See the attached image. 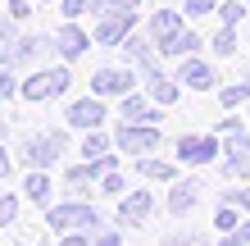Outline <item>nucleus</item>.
Returning <instances> with one entry per match:
<instances>
[{"label": "nucleus", "instance_id": "f257e3e1", "mask_svg": "<svg viewBox=\"0 0 250 246\" xmlns=\"http://www.w3.org/2000/svg\"><path fill=\"white\" fill-rule=\"evenodd\" d=\"M46 224L55 233H100L105 214L86 201H60V205H46Z\"/></svg>", "mask_w": 250, "mask_h": 246}, {"label": "nucleus", "instance_id": "f03ea898", "mask_svg": "<svg viewBox=\"0 0 250 246\" xmlns=\"http://www.w3.org/2000/svg\"><path fill=\"white\" fill-rule=\"evenodd\" d=\"M68 151V133L64 128H46V133H32V137H23V146H19V160L27 169H50L60 155Z\"/></svg>", "mask_w": 250, "mask_h": 246}, {"label": "nucleus", "instance_id": "7ed1b4c3", "mask_svg": "<svg viewBox=\"0 0 250 246\" xmlns=\"http://www.w3.org/2000/svg\"><path fill=\"white\" fill-rule=\"evenodd\" d=\"M159 141H164V133H159V123H119V133H114V146H119L123 155H155Z\"/></svg>", "mask_w": 250, "mask_h": 246}, {"label": "nucleus", "instance_id": "20e7f679", "mask_svg": "<svg viewBox=\"0 0 250 246\" xmlns=\"http://www.w3.org/2000/svg\"><path fill=\"white\" fill-rule=\"evenodd\" d=\"M73 87V73L68 64H55V68H37L32 78L23 82V100H60Z\"/></svg>", "mask_w": 250, "mask_h": 246}, {"label": "nucleus", "instance_id": "39448f33", "mask_svg": "<svg viewBox=\"0 0 250 246\" xmlns=\"http://www.w3.org/2000/svg\"><path fill=\"white\" fill-rule=\"evenodd\" d=\"M41 50H55V37H41V32H27V37H14L5 50H0V68H14L19 73L23 64H32Z\"/></svg>", "mask_w": 250, "mask_h": 246}, {"label": "nucleus", "instance_id": "423d86ee", "mask_svg": "<svg viewBox=\"0 0 250 246\" xmlns=\"http://www.w3.org/2000/svg\"><path fill=\"white\" fill-rule=\"evenodd\" d=\"M178 160L191 169L214 164V160H223V141L209 137V133H187V137H178Z\"/></svg>", "mask_w": 250, "mask_h": 246}, {"label": "nucleus", "instance_id": "0eeeda50", "mask_svg": "<svg viewBox=\"0 0 250 246\" xmlns=\"http://www.w3.org/2000/svg\"><path fill=\"white\" fill-rule=\"evenodd\" d=\"M91 41H96V37L86 32L78 19H64V27L55 32V50H60V60H64V64H78L82 55L91 50Z\"/></svg>", "mask_w": 250, "mask_h": 246}, {"label": "nucleus", "instance_id": "6e6552de", "mask_svg": "<svg viewBox=\"0 0 250 246\" xmlns=\"http://www.w3.org/2000/svg\"><path fill=\"white\" fill-rule=\"evenodd\" d=\"M132 87H137V73H132V68H96L91 96H100V100H123V96H132Z\"/></svg>", "mask_w": 250, "mask_h": 246}, {"label": "nucleus", "instance_id": "1a4fd4ad", "mask_svg": "<svg viewBox=\"0 0 250 246\" xmlns=\"http://www.w3.org/2000/svg\"><path fill=\"white\" fill-rule=\"evenodd\" d=\"M132 27H137V14H114V9H100V23H96V41L100 46H123L132 37Z\"/></svg>", "mask_w": 250, "mask_h": 246}, {"label": "nucleus", "instance_id": "9d476101", "mask_svg": "<svg viewBox=\"0 0 250 246\" xmlns=\"http://www.w3.org/2000/svg\"><path fill=\"white\" fill-rule=\"evenodd\" d=\"M64 123H73L78 133H91V128H100V123H105V100H100V96L68 100V110H64Z\"/></svg>", "mask_w": 250, "mask_h": 246}, {"label": "nucleus", "instance_id": "9b49d317", "mask_svg": "<svg viewBox=\"0 0 250 246\" xmlns=\"http://www.w3.org/2000/svg\"><path fill=\"white\" fill-rule=\"evenodd\" d=\"M119 164L114 155H100V160H82V164H73L68 173H64V182H68V192H78V196H86V187H91L96 178H105V173Z\"/></svg>", "mask_w": 250, "mask_h": 246}, {"label": "nucleus", "instance_id": "f8f14e48", "mask_svg": "<svg viewBox=\"0 0 250 246\" xmlns=\"http://www.w3.org/2000/svg\"><path fill=\"white\" fill-rule=\"evenodd\" d=\"M150 210H155V196L150 192H127V196H119V224L123 228H141L146 219H150Z\"/></svg>", "mask_w": 250, "mask_h": 246}, {"label": "nucleus", "instance_id": "ddd939ff", "mask_svg": "<svg viewBox=\"0 0 250 246\" xmlns=\"http://www.w3.org/2000/svg\"><path fill=\"white\" fill-rule=\"evenodd\" d=\"M200 196H205V182H196V178H178L168 187V214H191L200 205Z\"/></svg>", "mask_w": 250, "mask_h": 246}, {"label": "nucleus", "instance_id": "4468645a", "mask_svg": "<svg viewBox=\"0 0 250 246\" xmlns=\"http://www.w3.org/2000/svg\"><path fill=\"white\" fill-rule=\"evenodd\" d=\"M141 68H146V96H150L155 105H173V100H178V91H182V82L168 78V73H159L155 64H141Z\"/></svg>", "mask_w": 250, "mask_h": 246}, {"label": "nucleus", "instance_id": "2eb2a0df", "mask_svg": "<svg viewBox=\"0 0 250 246\" xmlns=\"http://www.w3.org/2000/svg\"><path fill=\"white\" fill-rule=\"evenodd\" d=\"M178 82H182V87H191V91H209L218 78H214V68L205 64L200 55H187V60L178 64Z\"/></svg>", "mask_w": 250, "mask_h": 246}, {"label": "nucleus", "instance_id": "dca6fc26", "mask_svg": "<svg viewBox=\"0 0 250 246\" xmlns=\"http://www.w3.org/2000/svg\"><path fill=\"white\" fill-rule=\"evenodd\" d=\"M182 27H187V23H182V9H155L150 19H146V32L155 37V46H164V41L178 37Z\"/></svg>", "mask_w": 250, "mask_h": 246}, {"label": "nucleus", "instance_id": "f3484780", "mask_svg": "<svg viewBox=\"0 0 250 246\" xmlns=\"http://www.w3.org/2000/svg\"><path fill=\"white\" fill-rule=\"evenodd\" d=\"M119 114L127 123H164V114H159V105H150V96H123L119 100Z\"/></svg>", "mask_w": 250, "mask_h": 246}, {"label": "nucleus", "instance_id": "a211bd4d", "mask_svg": "<svg viewBox=\"0 0 250 246\" xmlns=\"http://www.w3.org/2000/svg\"><path fill=\"white\" fill-rule=\"evenodd\" d=\"M200 46H205V41H200L196 27H182L178 37H168L164 46H159V55H164V60H187V55H196Z\"/></svg>", "mask_w": 250, "mask_h": 246}, {"label": "nucleus", "instance_id": "6ab92c4d", "mask_svg": "<svg viewBox=\"0 0 250 246\" xmlns=\"http://www.w3.org/2000/svg\"><path fill=\"white\" fill-rule=\"evenodd\" d=\"M119 50H123V60H127V64H155V50H159V46H155V37H150V32H146V37H141V32H132Z\"/></svg>", "mask_w": 250, "mask_h": 246}, {"label": "nucleus", "instance_id": "aec40b11", "mask_svg": "<svg viewBox=\"0 0 250 246\" xmlns=\"http://www.w3.org/2000/svg\"><path fill=\"white\" fill-rule=\"evenodd\" d=\"M23 196H27V201H37L41 210L50 205L55 187H50V178H46V169H32V173H27V178H23Z\"/></svg>", "mask_w": 250, "mask_h": 246}, {"label": "nucleus", "instance_id": "412c9836", "mask_svg": "<svg viewBox=\"0 0 250 246\" xmlns=\"http://www.w3.org/2000/svg\"><path fill=\"white\" fill-rule=\"evenodd\" d=\"M137 169H141V178H150V182H178V169H173L168 160H150V155H141Z\"/></svg>", "mask_w": 250, "mask_h": 246}, {"label": "nucleus", "instance_id": "4be33fe9", "mask_svg": "<svg viewBox=\"0 0 250 246\" xmlns=\"http://www.w3.org/2000/svg\"><path fill=\"white\" fill-rule=\"evenodd\" d=\"M114 137H105L100 128H91V133H82V160H100V155H109Z\"/></svg>", "mask_w": 250, "mask_h": 246}, {"label": "nucleus", "instance_id": "5701e85b", "mask_svg": "<svg viewBox=\"0 0 250 246\" xmlns=\"http://www.w3.org/2000/svg\"><path fill=\"white\" fill-rule=\"evenodd\" d=\"M223 160H250V137H246V128L223 133Z\"/></svg>", "mask_w": 250, "mask_h": 246}, {"label": "nucleus", "instance_id": "b1692460", "mask_svg": "<svg viewBox=\"0 0 250 246\" xmlns=\"http://www.w3.org/2000/svg\"><path fill=\"white\" fill-rule=\"evenodd\" d=\"M218 105L228 110H237V105H250V82H232V87H218Z\"/></svg>", "mask_w": 250, "mask_h": 246}, {"label": "nucleus", "instance_id": "393cba45", "mask_svg": "<svg viewBox=\"0 0 250 246\" xmlns=\"http://www.w3.org/2000/svg\"><path fill=\"white\" fill-rule=\"evenodd\" d=\"M237 205H232V201H218V210H214V228L218 233H237Z\"/></svg>", "mask_w": 250, "mask_h": 246}, {"label": "nucleus", "instance_id": "a878e982", "mask_svg": "<svg viewBox=\"0 0 250 246\" xmlns=\"http://www.w3.org/2000/svg\"><path fill=\"white\" fill-rule=\"evenodd\" d=\"M246 0H218V19H223V27H237L241 19H246Z\"/></svg>", "mask_w": 250, "mask_h": 246}, {"label": "nucleus", "instance_id": "bb28decb", "mask_svg": "<svg viewBox=\"0 0 250 246\" xmlns=\"http://www.w3.org/2000/svg\"><path fill=\"white\" fill-rule=\"evenodd\" d=\"M105 0H60V14L64 19H82V14H100Z\"/></svg>", "mask_w": 250, "mask_h": 246}, {"label": "nucleus", "instance_id": "cd10ccee", "mask_svg": "<svg viewBox=\"0 0 250 246\" xmlns=\"http://www.w3.org/2000/svg\"><path fill=\"white\" fill-rule=\"evenodd\" d=\"M159 246H209V237L205 233H168V237H159Z\"/></svg>", "mask_w": 250, "mask_h": 246}, {"label": "nucleus", "instance_id": "c85d7f7f", "mask_svg": "<svg viewBox=\"0 0 250 246\" xmlns=\"http://www.w3.org/2000/svg\"><path fill=\"white\" fill-rule=\"evenodd\" d=\"M14 219H19V196H9V192H0V228H9Z\"/></svg>", "mask_w": 250, "mask_h": 246}, {"label": "nucleus", "instance_id": "c756f323", "mask_svg": "<svg viewBox=\"0 0 250 246\" xmlns=\"http://www.w3.org/2000/svg\"><path fill=\"white\" fill-rule=\"evenodd\" d=\"M214 50L223 55V60H228V55H237V32H232V27H223V32L214 37Z\"/></svg>", "mask_w": 250, "mask_h": 246}, {"label": "nucleus", "instance_id": "7c9ffc66", "mask_svg": "<svg viewBox=\"0 0 250 246\" xmlns=\"http://www.w3.org/2000/svg\"><path fill=\"white\" fill-rule=\"evenodd\" d=\"M0 96H23V82L14 78V68H0Z\"/></svg>", "mask_w": 250, "mask_h": 246}, {"label": "nucleus", "instance_id": "2f4dec72", "mask_svg": "<svg viewBox=\"0 0 250 246\" xmlns=\"http://www.w3.org/2000/svg\"><path fill=\"white\" fill-rule=\"evenodd\" d=\"M218 0H182V14H191V19H200V14H214Z\"/></svg>", "mask_w": 250, "mask_h": 246}, {"label": "nucleus", "instance_id": "473e14b6", "mask_svg": "<svg viewBox=\"0 0 250 246\" xmlns=\"http://www.w3.org/2000/svg\"><path fill=\"white\" fill-rule=\"evenodd\" d=\"M100 187H105V196H127V187H123V173H105V178H100Z\"/></svg>", "mask_w": 250, "mask_h": 246}, {"label": "nucleus", "instance_id": "72a5a7b5", "mask_svg": "<svg viewBox=\"0 0 250 246\" xmlns=\"http://www.w3.org/2000/svg\"><path fill=\"white\" fill-rule=\"evenodd\" d=\"M223 164V178H250V160H218Z\"/></svg>", "mask_w": 250, "mask_h": 246}, {"label": "nucleus", "instance_id": "f704fd0d", "mask_svg": "<svg viewBox=\"0 0 250 246\" xmlns=\"http://www.w3.org/2000/svg\"><path fill=\"white\" fill-rule=\"evenodd\" d=\"M223 201H232L237 210H246V214H250V187H232V192H228Z\"/></svg>", "mask_w": 250, "mask_h": 246}, {"label": "nucleus", "instance_id": "c9c22d12", "mask_svg": "<svg viewBox=\"0 0 250 246\" xmlns=\"http://www.w3.org/2000/svg\"><path fill=\"white\" fill-rule=\"evenodd\" d=\"M137 5H141V0H105L100 9H114V14H137Z\"/></svg>", "mask_w": 250, "mask_h": 246}, {"label": "nucleus", "instance_id": "e433bc0d", "mask_svg": "<svg viewBox=\"0 0 250 246\" xmlns=\"http://www.w3.org/2000/svg\"><path fill=\"white\" fill-rule=\"evenodd\" d=\"M91 242H96V233H64L60 246H91Z\"/></svg>", "mask_w": 250, "mask_h": 246}, {"label": "nucleus", "instance_id": "4c0bfd02", "mask_svg": "<svg viewBox=\"0 0 250 246\" xmlns=\"http://www.w3.org/2000/svg\"><path fill=\"white\" fill-rule=\"evenodd\" d=\"M14 27H19V19H14V14H5V19H0V41H5V46L14 41Z\"/></svg>", "mask_w": 250, "mask_h": 246}, {"label": "nucleus", "instance_id": "58836bf2", "mask_svg": "<svg viewBox=\"0 0 250 246\" xmlns=\"http://www.w3.org/2000/svg\"><path fill=\"white\" fill-rule=\"evenodd\" d=\"M27 9H32V0H9V14H14V19H19V23L27 19Z\"/></svg>", "mask_w": 250, "mask_h": 246}, {"label": "nucleus", "instance_id": "ea45409f", "mask_svg": "<svg viewBox=\"0 0 250 246\" xmlns=\"http://www.w3.org/2000/svg\"><path fill=\"white\" fill-rule=\"evenodd\" d=\"M237 128H246V123L237 119V114H228V119H223V123H218V133H237Z\"/></svg>", "mask_w": 250, "mask_h": 246}, {"label": "nucleus", "instance_id": "a19ab883", "mask_svg": "<svg viewBox=\"0 0 250 246\" xmlns=\"http://www.w3.org/2000/svg\"><path fill=\"white\" fill-rule=\"evenodd\" d=\"M91 246H119V233H96Z\"/></svg>", "mask_w": 250, "mask_h": 246}, {"label": "nucleus", "instance_id": "79ce46f5", "mask_svg": "<svg viewBox=\"0 0 250 246\" xmlns=\"http://www.w3.org/2000/svg\"><path fill=\"white\" fill-rule=\"evenodd\" d=\"M237 242H241V246H250V219H246V224H237Z\"/></svg>", "mask_w": 250, "mask_h": 246}, {"label": "nucleus", "instance_id": "37998d69", "mask_svg": "<svg viewBox=\"0 0 250 246\" xmlns=\"http://www.w3.org/2000/svg\"><path fill=\"white\" fill-rule=\"evenodd\" d=\"M9 164H14V160H9V151L0 146V178H9Z\"/></svg>", "mask_w": 250, "mask_h": 246}, {"label": "nucleus", "instance_id": "c03bdc74", "mask_svg": "<svg viewBox=\"0 0 250 246\" xmlns=\"http://www.w3.org/2000/svg\"><path fill=\"white\" fill-rule=\"evenodd\" d=\"M214 246H241V242H237V233H223V237H218Z\"/></svg>", "mask_w": 250, "mask_h": 246}, {"label": "nucleus", "instance_id": "a18cd8bd", "mask_svg": "<svg viewBox=\"0 0 250 246\" xmlns=\"http://www.w3.org/2000/svg\"><path fill=\"white\" fill-rule=\"evenodd\" d=\"M41 5H46V0H41Z\"/></svg>", "mask_w": 250, "mask_h": 246}, {"label": "nucleus", "instance_id": "49530a36", "mask_svg": "<svg viewBox=\"0 0 250 246\" xmlns=\"http://www.w3.org/2000/svg\"><path fill=\"white\" fill-rule=\"evenodd\" d=\"M246 5H250V0H246Z\"/></svg>", "mask_w": 250, "mask_h": 246}, {"label": "nucleus", "instance_id": "de8ad7c7", "mask_svg": "<svg viewBox=\"0 0 250 246\" xmlns=\"http://www.w3.org/2000/svg\"><path fill=\"white\" fill-rule=\"evenodd\" d=\"M0 100H5V96H0Z\"/></svg>", "mask_w": 250, "mask_h": 246}]
</instances>
